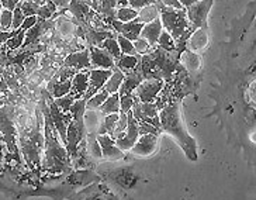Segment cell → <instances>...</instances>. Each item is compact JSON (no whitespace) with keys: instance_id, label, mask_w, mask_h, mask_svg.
Listing matches in <instances>:
<instances>
[{"instance_id":"cell-1","label":"cell","mask_w":256,"mask_h":200,"mask_svg":"<svg viewBox=\"0 0 256 200\" xmlns=\"http://www.w3.org/2000/svg\"><path fill=\"white\" fill-rule=\"evenodd\" d=\"M148 158L121 159L106 165H98V173L121 200H145V193L154 190L156 182V165L146 163Z\"/></svg>"},{"instance_id":"cell-2","label":"cell","mask_w":256,"mask_h":200,"mask_svg":"<svg viewBox=\"0 0 256 200\" xmlns=\"http://www.w3.org/2000/svg\"><path fill=\"white\" fill-rule=\"evenodd\" d=\"M159 119H160V127H162V131L168 133L172 138H174L180 148L184 151V154L188 156V159L192 161H196L197 159V144L196 140L188 133L186 126L183 123L180 113V104L178 102L168 104L165 106L160 114H159Z\"/></svg>"},{"instance_id":"cell-3","label":"cell","mask_w":256,"mask_h":200,"mask_svg":"<svg viewBox=\"0 0 256 200\" xmlns=\"http://www.w3.org/2000/svg\"><path fill=\"white\" fill-rule=\"evenodd\" d=\"M158 6L160 9V20L164 24V30H166L176 41V47L179 44L186 45V41L192 36V27L188 23L186 9L174 10V9L165 8L158 0Z\"/></svg>"},{"instance_id":"cell-4","label":"cell","mask_w":256,"mask_h":200,"mask_svg":"<svg viewBox=\"0 0 256 200\" xmlns=\"http://www.w3.org/2000/svg\"><path fill=\"white\" fill-rule=\"evenodd\" d=\"M68 200H121L116 193L110 189L103 180L93 182L90 185L84 186L75 194H72Z\"/></svg>"},{"instance_id":"cell-5","label":"cell","mask_w":256,"mask_h":200,"mask_svg":"<svg viewBox=\"0 0 256 200\" xmlns=\"http://www.w3.org/2000/svg\"><path fill=\"white\" fill-rule=\"evenodd\" d=\"M212 5L214 0H197L194 5L186 9L192 31L197 29H207V19L210 15V10L212 9Z\"/></svg>"},{"instance_id":"cell-6","label":"cell","mask_w":256,"mask_h":200,"mask_svg":"<svg viewBox=\"0 0 256 200\" xmlns=\"http://www.w3.org/2000/svg\"><path fill=\"white\" fill-rule=\"evenodd\" d=\"M141 137L140 133V123L138 120L134 117L132 111L128 113V127L126 130V133L121 135L120 138L116 140V144L120 149H122L124 152H130L131 149L134 148V145L136 144L138 138Z\"/></svg>"},{"instance_id":"cell-7","label":"cell","mask_w":256,"mask_h":200,"mask_svg":"<svg viewBox=\"0 0 256 200\" xmlns=\"http://www.w3.org/2000/svg\"><path fill=\"white\" fill-rule=\"evenodd\" d=\"M159 138L154 134H141L134 148L130 151V154L136 158H152L158 152Z\"/></svg>"},{"instance_id":"cell-8","label":"cell","mask_w":256,"mask_h":200,"mask_svg":"<svg viewBox=\"0 0 256 200\" xmlns=\"http://www.w3.org/2000/svg\"><path fill=\"white\" fill-rule=\"evenodd\" d=\"M164 79H144L134 92V96L142 103H154L160 90L164 89Z\"/></svg>"},{"instance_id":"cell-9","label":"cell","mask_w":256,"mask_h":200,"mask_svg":"<svg viewBox=\"0 0 256 200\" xmlns=\"http://www.w3.org/2000/svg\"><path fill=\"white\" fill-rule=\"evenodd\" d=\"M98 142L102 145V151H103V159L107 162H114V161H121L126 158V152L117 147L116 140L110 134H104V135H98Z\"/></svg>"},{"instance_id":"cell-10","label":"cell","mask_w":256,"mask_h":200,"mask_svg":"<svg viewBox=\"0 0 256 200\" xmlns=\"http://www.w3.org/2000/svg\"><path fill=\"white\" fill-rule=\"evenodd\" d=\"M92 69H114L116 60L108 51L102 47H89Z\"/></svg>"},{"instance_id":"cell-11","label":"cell","mask_w":256,"mask_h":200,"mask_svg":"<svg viewBox=\"0 0 256 200\" xmlns=\"http://www.w3.org/2000/svg\"><path fill=\"white\" fill-rule=\"evenodd\" d=\"M113 30L118 34V36H122V37L131 40L132 43L141 37V33H142V29L145 24L142 23H136V22H130V23H122L118 22L117 19H114L113 22L110 23Z\"/></svg>"},{"instance_id":"cell-12","label":"cell","mask_w":256,"mask_h":200,"mask_svg":"<svg viewBox=\"0 0 256 200\" xmlns=\"http://www.w3.org/2000/svg\"><path fill=\"white\" fill-rule=\"evenodd\" d=\"M64 65L70 68H75L79 72L80 71H89L92 69V62H90V50L86 48L82 51L72 52L69 54L68 57L65 58Z\"/></svg>"},{"instance_id":"cell-13","label":"cell","mask_w":256,"mask_h":200,"mask_svg":"<svg viewBox=\"0 0 256 200\" xmlns=\"http://www.w3.org/2000/svg\"><path fill=\"white\" fill-rule=\"evenodd\" d=\"M208 45V31L207 29H197L186 41V50L193 52H202Z\"/></svg>"},{"instance_id":"cell-14","label":"cell","mask_w":256,"mask_h":200,"mask_svg":"<svg viewBox=\"0 0 256 200\" xmlns=\"http://www.w3.org/2000/svg\"><path fill=\"white\" fill-rule=\"evenodd\" d=\"M145 79L144 78L142 72H141V68L138 65L136 71L130 72V74H126V78H124V82L121 85L120 89V96H124V95H134L136 89L142 83V81Z\"/></svg>"},{"instance_id":"cell-15","label":"cell","mask_w":256,"mask_h":200,"mask_svg":"<svg viewBox=\"0 0 256 200\" xmlns=\"http://www.w3.org/2000/svg\"><path fill=\"white\" fill-rule=\"evenodd\" d=\"M90 86V81H89V71H80L78 72L76 76L72 79V90L70 95L78 99H83L86 95V92Z\"/></svg>"},{"instance_id":"cell-16","label":"cell","mask_w":256,"mask_h":200,"mask_svg":"<svg viewBox=\"0 0 256 200\" xmlns=\"http://www.w3.org/2000/svg\"><path fill=\"white\" fill-rule=\"evenodd\" d=\"M86 30V44L88 47H102V44L104 43L107 38L116 37L114 33L116 31H106V30H94L89 27L88 24L83 26Z\"/></svg>"},{"instance_id":"cell-17","label":"cell","mask_w":256,"mask_h":200,"mask_svg":"<svg viewBox=\"0 0 256 200\" xmlns=\"http://www.w3.org/2000/svg\"><path fill=\"white\" fill-rule=\"evenodd\" d=\"M164 33V24H162V20L159 17L158 20L155 22L148 23L145 24L142 29V33H141V37L145 38L150 44L154 47V45L158 44V40L160 37V34Z\"/></svg>"},{"instance_id":"cell-18","label":"cell","mask_w":256,"mask_h":200,"mask_svg":"<svg viewBox=\"0 0 256 200\" xmlns=\"http://www.w3.org/2000/svg\"><path fill=\"white\" fill-rule=\"evenodd\" d=\"M113 72V69H89V81L92 88H94L98 92L103 89Z\"/></svg>"},{"instance_id":"cell-19","label":"cell","mask_w":256,"mask_h":200,"mask_svg":"<svg viewBox=\"0 0 256 200\" xmlns=\"http://www.w3.org/2000/svg\"><path fill=\"white\" fill-rule=\"evenodd\" d=\"M104 114L100 110H90L88 109L84 113V127H86V133L88 134H98V128L103 123Z\"/></svg>"},{"instance_id":"cell-20","label":"cell","mask_w":256,"mask_h":200,"mask_svg":"<svg viewBox=\"0 0 256 200\" xmlns=\"http://www.w3.org/2000/svg\"><path fill=\"white\" fill-rule=\"evenodd\" d=\"M68 10L70 12V15L74 16L76 20L79 22L80 26H83V24L86 23V19H88L89 15L93 12V10L88 6V3H86L84 0H72L70 5H69Z\"/></svg>"},{"instance_id":"cell-21","label":"cell","mask_w":256,"mask_h":200,"mask_svg":"<svg viewBox=\"0 0 256 200\" xmlns=\"http://www.w3.org/2000/svg\"><path fill=\"white\" fill-rule=\"evenodd\" d=\"M180 64L188 72H196L202 68V57L197 52L184 50L180 54Z\"/></svg>"},{"instance_id":"cell-22","label":"cell","mask_w":256,"mask_h":200,"mask_svg":"<svg viewBox=\"0 0 256 200\" xmlns=\"http://www.w3.org/2000/svg\"><path fill=\"white\" fill-rule=\"evenodd\" d=\"M86 148H88L89 156L96 163L103 158V151H102V145L98 142V134H86Z\"/></svg>"},{"instance_id":"cell-23","label":"cell","mask_w":256,"mask_h":200,"mask_svg":"<svg viewBox=\"0 0 256 200\" xmlns=\"http://www.w3.org/2000/svg\"><path fill=\"white\" fill-rule=\"evenodd\" d=\"M141 58H142V55H138V54L136 55H122L120 60L116 61V67L122 71L124 74H130L138 68Z\"/></svg>"},{"instance_id":"cell-24","label":"cell","mask_w":256,"mask_h":200,"mask_svg":"<svg viewBox=\"0 0 256 200\" xmlns=\"http://www.w3.org/2000/svg\"><path fill=\"white\" fill-rule=\"evenodd\" d=\"M160 17V9H159L158 3L152 5V6H146L140 10V15L136 17L134 22L142 23V24H148V23L155 22Z\"/></svg>"},{"instance_id":"cell-25","label":"cell","mask_w":256,"mask_h":200,"mask_svg":"<svg viewBox=\"0 0 256 200\" xmlns=\"http://www.w3.org/2000/svg\"><path fill=\"white\" fill-rule=\"evenodd\" d=\"M114 72L112 75V78L108 79V82L106 83V86L103 89H106L110 95H113V93H118L121 89V85H122V82H124V78H126V74L120 71L118 68L116 67L113 69Z\"/></svg>"},{"instance_id":"cell-26","label":"cell","mask_w":256,"mask_h":200,"mask_svg":"<svg viewBox=\"0 0 256 200\" xmlns=\"http://www.w3.org/2000/svg\"><path fill=\"white\" fill-rule=\"evenodd\" d=\"M100 111H102L104 116H107V114H113V113H121L120 93H113V95H110L108 99L103 103V106L100 107Z\"/></svg>"},{"instance_id":"cell-27","label":"cell","mask_w":256,"mask_h":200,"mask_svg":"<svg viewBox=\"0 0 256 200\" xmlns=\"http://www.w3.org/2000/svg\"><path fill=\"white\" fill-rule=\"evenodd\" d=\"M120 119V113H113V114H107L103 119V123L98 128V135H104V134H112L113 133L114 127L117 124V121Z\"/></svg>"},{"instance_id":"cell-28","label":"cell","mask_w":256,"mask_h":200,"mask_svg":"<svg viewBox=\"0 0 256 200\" xmlns=\"http://www.w3.org/2000/svg\"><path fill=\"white\" fill-rule=\"evenodd\" d=\"M108 96H110V93L106 89L98 90L94 96H92L90 99L88 100V109H90V110H100V107H102L103 103L108 99Z\"/></svg>"},{"instance_id":"cell-29","label":"cell","mask_w":256,"mask_h":200,"mask_svg":"<svg viewBox=\"0 0 256 200\" xmlns=\"http://www.w3.org/2000/svg\"><path fill=\"white\" fill-rule=\"evenodd\" d=\"M138 15H140V12H138V10L132 9L131 6H128V8L117 9V12H116V19H117L118 22L130 23V22H134L136 17H138Z\"/></svg>"},{"instance_id":"cell-30","label":"cell","mask_w":256,"mask_h":200,"mask_svg":"<svg viewBox=\"0 0 256 200\" xmlns=\"http://www.w3.org/2000/svg\"><path fill=\"white\" fill-rule=\"evenodd\" d=\"M102 48H104L106 51L110 52L116 61L120 60L121 57H122V52H121L120 44H118V41H117V37L107 38L104 43L102 44Z\"/></svg>"},{"instance_id":"cell-31","label":"cell","mask_w":256,"mask_h":200,"mask_svg":"<svg viewBox=\"0 0 256 200\" xmlns=\"http://www.w3.org/2000/svg\"><path fill=\"white\" fill-rule=\"evenodd\" d=\"M0 29L2 31H13V12L2 9L0 12Z\"/></svg>"},{"instance_id":"cell-32","label":"cell","mask_w":256,"mask_h":200,"mask_svg":"<svg viewBox=\"0 0 256 200\" xmlns=\"http://www.w3.org/2000/svg\"><path fill=\"white\" fill-rule=\"evenodd\" d=\"M128 127V113H120V119L117 121V124L114 127L113 133L110 134L113 137L114 140L120 138L121 135L124 134V131L127 130Z\"/></svg>"},{"instance_id":"cell-33","label":"cell","mask_w":256,"mask_h":200,"mask_svg":"<svg viewBox=\"0 0 256 200\" xmlns=\"http://www.w3.org/2000/svg\"><path fill=\"white\" fill-rule=\"evenodd\" d=\"M24 72L28 76L32 72L38 71L41 68V54H36V55H31L28 60L24 62Z\"/></svg>"},{"instance_id":"cell-34","label":"cell","mask_w":256,"mask_h":200,"mask_svg":"<svg viewBox=\"0 0 256 200\" xmlns=\"http://www.w3.org/2000/svg\"><path fill=\"white\" fill-rule=\"evenodd\" d=\"M158 45L162 50H166V51H174L176 50V41L166 30H164V33L160 34V37L158 40Z\"/></svg>"},{"instance_id":"cell-35","label":"cell","mask_w":256,"mask_h":200,"mask_svg":"<svg viewBox=\"0 0 256 200\" xmlns=\"http://www.w3.org/2000/svg\"><path fill=\"white\" fill-rule=\"evenodd\" d=\"M24 41H26V31L20 29L14 37H12L8 40L6 47H8V51H17L18 48H22V45H24Z\"/></svg>"},{"instance_id":"cell-36","label":"cell","mask_w":256,"mask_h":200,"mask_svg":"<svg viewBox=\"0 0 256 200\" xmlns=\"http://www.w3.org/2000/svg\"><path fill=\"white\" fill-rule=\"evenodd\" d=\"M117 41H118V44H120L122 55H136V48H134V43H132L131 40H128V38L117 34Z\"/></svg>"},{"instance_id":"cell-37","label":"cell","mask_w":256,"mask_h":200,"mask_svg":"<svg viewBox=\"0 0 256 200\" xmlns=\"http://www.w3.org/2000/svg\"><path fill=\"white\" fill-rule=\"evenodd\" d=\"M79 71L75 69V68H70V67H66V65H64V67H60L58 69V72H56V78H58V81L60 82H64V81H68V79H74L76 76Z\"/></svg>"},{"instance_id":"cell-38","label":"cell","mask_w":256,"mask_h":200,"mask_svg":"<svg viewBox=\"0 0 256 200\" xmlns=\"http://www.w3.org/2000/svg\"><path fill=\"white\" fill-rule=\"evenodd\" d=\"M75 102H76V97L72 96L70 93L66 95V96L60 97V99H55V104L60 107V110L65 111V113H69V111H70V107L74 106Z\"/></svg>"},{"instance_id":"cell-39","label":"cell","mask_w":256,"mask_h":200,"mask_svg":"<svg viewBox=\"0 0 256 200\" xmlns=\"http://www.w3.org/2000/svg\"><path fill=\"white\" fill-rule=\"evenodd\" d=\"M138 102L134 95H124L121 96V113H130L134 109V106Z\"/></svg>"},{"instance_id":"cell-40","label":"cell","mask_w":256,"mask_h":200,"mask_svg":"<svg viewBox=\"0 0 256 200\" xmlns=\"http://www.w3.org/2000/svg\"><path fill=\"white\" fill-rule=\"evenodd\" d=\"M24 20H26V16L23 13V9L20 5H17V8L13 10V31L20 30Z\"/></svg>"},{"instance_id":"cell-41","label":"cell","mask_w":256,"mask_h":200,"mask_svg":"<svg viewBox=\"0 0 256 200\" xmlns=\"http://www.w3.org/2000/svg\"><path fill=\"white\" fill-rule=\"evenodd\" d=\"M134 48H136V52L138 55H146L152 50V45L145 38L140 37L134 41Z\"/></svg>"},{"instance_id":"cell-42","label":"cell","mask_w":256,"mask_h":200,"mask_svg":"<svg viewBox=\"0 0 256 200\" xmlns=\"http://www.w3.org/2000/svg\"><path fill=\"white\" fill-rule=\"evenodd\" d=\"M22 9H23V13L26 17H31V16H37L38 15V9L41 8V6H38V5H34V3H31L28 0H22L20 3H18Z\"/></svg>"},{"instance_id":"cell-43","label":"cell","mask_w":256,"mask_h":200,"mask_svg":"<svg viewBox=\"0 0 256 200\" xmlns=\"http://www.w3.org/2000/svg\"><path fill=\"white\" fill-rule=\"evenodd\" d=\"M130 2V6L136 10H141V9L146 8V6H152V5H156L158 0H128Z\"/></svg>"},{"instance_id":"cell-44","label":"cell","mask_w":256,"mask_h":200,"mask_svg":"<svg viewBox=\"0 0 256 200\" xmlns=\"http://www.w3.org/2000/svg\"><path fill=\"white\" fill-rule=\"evenodd\" d=\"M140 123V121H138ZM140 133L141 134H154V135H159L162 133L160 128H156L152 124H148V123H140Z\"/></svg>"},{"instance_id":"cell-45","label":"cell","mask_w":256,"mask_h":200,"mask_svg":"<svg viewBox=\"0 0 256 200\" xmlns=\"http://www.w3.org/2000/svg\"><path fill=\"white\" fill-rule=\"evenodd\" d=\"M38 23V16H31V17H26L23 26H22V30L28 31L30 29H32L36 24Z\"/></svg>"},{"instance_id":"cell-46","label":"cell","mask_w":256,"mask_h":200,"mask_svg":"<svg viewBox=\"0 0 256 200\" xmlns=\"http://www.w3.org/2000/svg\"><path fill=\"white\" fill-rule=\"evenodd\" d=\"M159 2L168 9H174V10H183L184 9L179 0H159Z\"/></svg>"},{"instance_id":"cell-47","label":"cell","mask_w":256,"mask_h":200,"mask_svg":"<svg viewBox=\"0 0 256 200\" xmlns=\"http://www.w3.org/2000/svg\"><path fill=\"white\" fill-rule=\"evenodd\" d=\"M51 2H52L56 8L60 9V10H65V9L68 10L69 5H70V2H72V0H51Z\"/></svg>"},{"instance_id":"cell-48","label":"cell","mask_w":256,"mask_h":200,"mask_svg":"<svg viewBox=\"0 0 256 200\" xmlns=\"http://www.w3.org/2000/svg\"><path fill=\"white\" fill-rule=\"evenodd\" d=\"M0 3H2V9H8V10H12V12L17 8V3L14 0H0Z\"/></svg>"},{"instance_id":"cell-49","label":"cell","mask_w":256,"mask_h":200,"mask_svg":"<svg viewBox=\"0 0 256 200\" xmlns=\"http://www.w3.org/2000/svg\"><path fill=\"white\" fill-rule=\"evenodd\" d=\"M179 2H180L182 5H183V8L188 9V8H190L192 5H194L197 0H179Z\"/></svg>"},{"instance_id":"cell-50","label":"cell","mask_w":256,"mask_h":200,"mask_svg":"<svg viewBox=\"0 0 256 200\" xmlns=\"http://www.w3.org/2000/svg\"><path fill=\"white\" fill-rule=\"evenodd\" d=\"M28 2L34 3V5H38V6H46L48 0H28Z\"/></svg>"}]
</instances>
